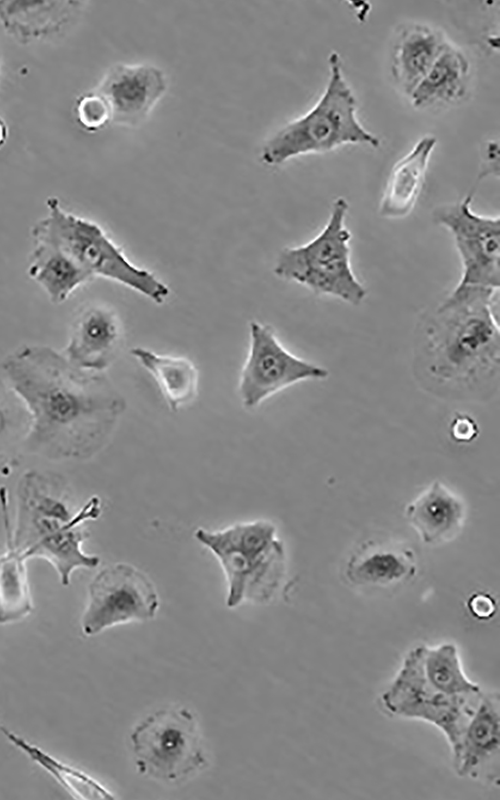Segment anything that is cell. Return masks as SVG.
I'll list each match as a JSON object with an SVG mask.
<instances>
[{
	"label": "cell",
	"instance_id": "obj_15",
	"mask_svg": "<svg viewBox=\"0 0 500 800\" xmlns=\"http://www.w3.org/2000/svg\"><path fill=\"white\" fill-rule=\"evenodd\" d=\"M500 707L499 694H481L457 749L453 765L460 777L496 782L499 779Z\"/></svg>",
	"mask_w": 500,
	"mask_h": 800
},
{
	"label": "cell",
	"instance_id": "obj_13",
	"mask_svg": "<svg viewBox=\"0 0 500 800\" xmlns=\"http://www.w3.org/2000/svg\"><path fill=\"white\" fill-rule=\"evenodd\" d=\"M167 88V76L158 66L117 63L109 68L95 91L106 101L111 123L135 128L148 119Z\"/></svg>",
	"mask_w": 500,
	"mask_h": 800
},
{
	"label": "cell",
	"instance_id": "obj_2",
	"mask_svg": "<svg viewBox=\"0 0 500 800\" xmlns=\"http://www.w3.org/2000/svg\"><path fill=\"white\" fill-rule=\"evenodd\" d=\"M498 290L456 285L419 318L412 372L426 393L448 401L486 402L499 389Z\"/></svg>",
	"mask_w": 500,
	"mask_h": 800
},
{
	"label": "cell",
	"instance_id": "obj_30",
	"mask_svg": "<svg viewBox=\"0 0 500 800\" xmlns=\"http://www.w3.org/2000/svg\"><path fill=\"white\" fill-rule=\"evenodd\" d=\"M453 438L457 441L468 442L478 434L476 422L466 414H457L450 425Z\"/></svg>",
	"mask_w": 500,
	"mask_h": 800
},
{
	"label": "cell",
	"instance_id": "obj_26",
	"mask_svg": "<svg viewBox=\"0 0 500 800\" xmlns=\"http://www.w3.org/2000/svg\"><path fill=\"white\" fill-rule=\"evenodd\" d=\"M418 647L423 674L435 689L453 697L482 692L480 686L466 676L454 644Z\"/></svg>",
	"mask_w": 500,
	"mask_h": 800
},
{
	"label": "cell",
	"instance_id": "obj_18",
	"mask_svg": "<svg viewBox=\"0 0 500 800\" xmlns=\"http://www.w3.org/2000/svg\"><path fill=\"white\" fill-rule=\"evenodd\" d=\"M405 516L424 544L436 546L452 541L461 532L466 506L458 494L435 480L407 504Z\"/></svg>",
	"mask_w": 500,
	"mask_h": 800
},
{
	"label": "cell",
	"instance_id": "obj_8",
	"mask_svg": "<svg viewBox=\"0 0 500 800\" xmlns=\"http://www.w3.org/2000/svg\"><path fill=\"white\" fill-rule=\"evenodd\" d=\"M130 741L138 772L159 781L182 782L207 766L197 718L185 707L148 715Z\"/></svg>",
	"mask_w": 500,
	"mask_h": 800
},
{
	"label": "cell",
	"instance_id": "obj_1",
	"mask_svg": "<svg viewBox=\"0 0 500 800\" xmlns=\"http://www.w3.org/2000/svg\"><path fill=\"white\" fill-rule=\"evenodd\" d=\"M0 367L29 416L23 449L42 458L93 457L126 408L104 373L80 370L47 345H22Z\"/></svg>",
	"mask_w": 500,
	"mask_h": 800
},
{
	"label": "cell",
	"instance_id": "obj_27",
	"mask_svg": "<svg viewBox=\"0 0 500 800\" xmlns=\"http://www.w3.org/2000/svg\"><path fill=\"white\" fill-rule=\"evenodd\" d=\"M29 416L0 367V475L16 465L28 431Z\"/></svg>",
	"mask_w": 500,
	"mask_h": 800
},
{
	"label": "cell",
	"instance_id": "obj_22",
	"mask_svg": "<svg viewBox=\"0 0 500 800\" xmlns=\"http://www.w3.org/2000/svg\"><path fill=\"white\" fill-rule=\"evenodd\" d=\"M471 65L467 55L449 43L429 71L410 93L417 109H430L461 101L470 84Z\"/></svg>",
	"mask_w": 500,
	"mask_h": 800
},
{
	"label": "cell",
	"instance_id": "obj_19",
	"mask_svg": "<svg viewBox=\"0 0 500 800\" xmlns=\"http://www.w3.org/2000/svg\"><path fill=\"white\" fill-rule=\"evenodd\" d=\"M446 35L423 23H406L396 32L392 46L391 73L407 96L448 46Z\"/></svg>",
	"mask_w": 500,
	"mask_h": 800
},
{
	"label": "cell",
	"instance_id": "obj_7",
	"mask_svg": "<svg viewBox=\"0 0 500 800\" xmlns=\"http://www.w3.org/2000/svg\"><path fill=\"white\" fill-rule=\"evenodd\" d=\"M46 215L31 228L68 253L92 277L124 285L157 305L165 303L169 287L152 272L134 265L97 223L65 210L57 197L46 200Z\"/></svg>",
	"mask_w": 500,
	"mask_h": 800
},
{
	"label": "cell",
	"instance_id": "obj_3",
	"mask_svg": "<svg viewBox=\"0 0 500 800\" xmlns=\"http://www.w3.org/2000/svg\"><path fill=\"white\" fill-rule=\"evenodd\" d=\"M64 478L56 473L29 470L20 478L16 491V517L11 536L14 544L30 558L49 562L67 586L79 568L99 565L97 555L88 554L86 523L99 518L102 502L89 498L80 508L70 501Z\"/></svg>",
	"mask_w": 500,
	"mask_h": 800
},
{
	"label": "cell",
	"instance_id": "obj_14",
	"mask_svg": "<svg viewBox=\"0 0 500 800\" xmlns=\"http://www.w3.org/2000/svg\"><path fill=\"white\" fill-rule=\"evenodd\" d=\"M122 338L117 313L108 306L93 304L76 315L67 345L61 352L80 370L104 373L116 359Z\"/></svg>",
	"mask_w": 500,
	"mask_h": 800
},
{
	"label": "cell",
	"instance_id": "obj_16",
	"mask_svg": "<svg viewBox=\"0 0 500 800\" xmlns=\"http://www.w3.org/2000/svg\"><path fill=\"white\" fill-rule=\"evenodd\" d=\"M85 5L71 0H0V28L22 44L38 43L68 31Z\"/></svg>",
	"mask_w": 500,
	"mask_h": 800
},
{
	"label": "cell",
	"instance_id": "obj_9",
	"mask_svg": "<svg viewBox=\"0 0 500 800\" xmlns=\"http://www.w3.org/2000/svg\"><path fill=\"white\" fill-rule=\"evenodd\" d=\"M481 694L453 697L435 689L423 674L419 647H415L405 656L381 701L393 715L435 725L445 735L453 753Z\"/></svg>",
	"mask_w": 500,
	"mask_h": 800
},
{
	"label": "cell",
	"instance_id": "obj_23",
	"mask_svg": "<svg viewBox=\"0 0 500 800\" xmlns=\"http://www.w3.org/2000/svg\"><path fill=\"white\" fill-rule=\"evenodd\" d=\"M5 528V550L0 554V624L23 619L33 610L27 577L28 558L14 544L7 510L5 491L0 489Z\"/></svg>",
	"mask_w": 500,
	"mask_h": 800
},
{
	"label": "cell",
	"instance_id": "obj_24",
	"mask_svg": "<svg viewBox=\"0 0 500 800\" xmlns=\"http://www.w3.org/2000/svg\"><path fill=\"white\" fill-rule=\"evenodd\" d=\"M130 354L154 378L172 411H178L196 398L199 373L191 360L159 354L143 347L132 348Z\"/></svg>",
	"mask_w": 500,
	"mask_h": 800
},
{
	"label": "cell",
	"instance_id": "obj_31",
	"mask_svg": "<svg viewBox=\"0 0 500 800\" xmlns=\"http://www.w3.org/2000/svg\"><path fill=\"white\" fill-rule=\"evenodd\" d=\"M8 138V127L5 121L0 118V149L5 144Z\"/></svg>",
	"mask_w": 500,
	"mask_h": 800
},
{
	"label": "cell",
	"instance_id": "obj_29",
	"mask_svg": "<svg viewBox=\"0 0 500 800\" xmlns=\"http://www.w3.org/2000/svg\"><path fill=\"white\" fill-rule=\"evenodd\" d=\"M467 607L470 614L478 620H488L494 617L497 610L495 599L483 592L471 595L468 599Z\"/></svg>",
	"mask_w": 500,
	"mask_h": 800
},
{
	"label": "cell",
	"instance_id": "obj_12",
	"mask_svg": "<svg viewBox=\"0 0 500 800\" xmlns=\"http://www.w3.org/2000/svg\"><path fill=\"white\" fill-rule=\"evenodd\" d=\"M473 196L442 205L434 210L437 224L452 235L461 263L457 285L499 290L500 219L476 213Z\"/></svg>",
	"mask_w": 500,
	"mask_h": 800
},
{
	"label": "cell",
	"instance_id": "obj_28",
	"mask_svg": "<svg viewBox=\"0 0 500 800\" xmlns=\"http://www.w3.org/2000/svg\"><path fill=\"white\" fill-rule=\"evenodd\" d=\"M74 112L79 126L88 132L98 131L111 123L109 107L96 91L79 96Z\"/></svg>",
	"mask_w": 500,
	"mask_h": 800
},
{
	"label": "cell",
	"instance_id": "obj_4",
	"mask_svg": "<svg viewBox=\"0 0 500 800\" xmlns=\"http://www.w3.org/2000/svg\"><path fill=\"white\" fill-rule=\"evenodd\" d=\"M329 77L322 95L305 114L286 123L263 144L260 159L269 166L307 154L325 153L347 144L377 148L379 138L357 117V101L337 52L328 58Z\"/></svg>",
	"mask_w": 500,
	"mask_h": 800
},
{
	"label": "cell",
	"instance_id": "obj_6",
	"mask_svg": "<svg viewBox=\"0 0 500 800\" xmlns=\"http://www.w3.org/2000/svg\"><path fill=\"white\" fill-rule=\"evenodd\" d=\"M348 210L345 198L334 199L321 231L304 244L283 248L275 261L274 274L316 295L331 296L354 306L361 304L367 289L352 267Z\"/></svg>",
	"mask_w": 500,
	"mask_h": 800
},
{
	"label": "cell",
	"instance_id": "obj_25",
	"mask_svg": "<svg viewBox=\"0 0 500 800\" xmlns=\"http://www.w3.org/2000/svg\"><path fill=\"white\" fill-rule=\"evenodd\" d=\"M0 733L33 762L47 771L75 798H113V795L94 778L58 760L36 744L28 742L26 739L10 730L1 721Z\"/></svg>",
	"mask_w": 500,
	"mask_h": 800
},
{
	"label": "cell",
	"instance_id": "obj_21",
	"mask_svg": "<svg viewBox=\"0 0 500 800\" xmlns=\"http://www.w3.org/2000/svg\"><path fill=\"white\" fill-rule=\"evenodd\" d=\"M33 247L27 273L53 304L65 302L93 277L68 253L50 240L31 235Z\"/></svg>",
	"mask_w": 500,
	"mask_h": 800
},
{
	"label": "cell",
	"instance_id": "obj_20",
	"mask_svg": "<svg viewBox=\"0 0 500 800\" xmlns=\"http://www.w3.org/2000/svg\"><path fill=\"white\" fill-rule=\"evenodd\" d=\"M436 144L434 135H425L395 163L380 199L379 214L382 217L401 219L412 212L423 190Z\"/></svg>",
	"mask_w": 500,
	"mask_h": 800
},
{
	"label": "cell",
	"instance_id": "obj_5",
	"mask_svg": "<svg viewBox=\"0 0 500 800\" xmlns=\"http://www.w3.org/2000/svg\"><path fill=\"white\" fill-rule=\"evenodd\" d=\"M194 535L222 567L227 607L264 604L275 597L286 576L287 559L273 523L259 519L220 530L198 528Z\"/></svg>",
	"mask_w": 500,
	"mask_h": 800
},
{
	"label": "cell",
	"instance_id": "obj_17",
	"mask_svg": "<svg viewBox=\"0 0 500 800\" xmlns=\"http://www.w3.org/2000/svg\"><path fill=\"white\" fill-rule=\"evenodd\" d=\"M418 563L414 550L393 540H367L355 549L344 568L347 581L361 588H391L413 579Z\"/></svg>",
	"mask_w": 500,
	"mask_h": 800
},
{
	"label": "cell",
	"instance_id": "obj_11",
	"mask_svg": "<svg viewBox=\"0 0 500 800\" xmlns=\"http://www.w3.org/2000/svg\"><path fill=\"white\" fill-rule=\"evenodd\" d=\"M249 349L242 367L238 392L243 406L254 409L279 391L308 380H325L329 371L287 350L274 329L249 323Z\"/></svg>",
	"mask_w": 500,
	"mask_h": 800
},
{
	"label": "cell",
	"instance_id": "obj_10",
	"mask_svg": "<svg viewBox=\"0 0 500 800\" xmlns=\"http://www.w3.org/2000/svg\"><path fill=\"white\" fill-rule=\"evenodd\" d=\"M159 596L150 578L128 563L101 569L88 586V603L81 619L86 636L128 622L156 616Z\"/></svg>",
	"mask_w": 500,
	"mask_h": 800
}]
</instances>
